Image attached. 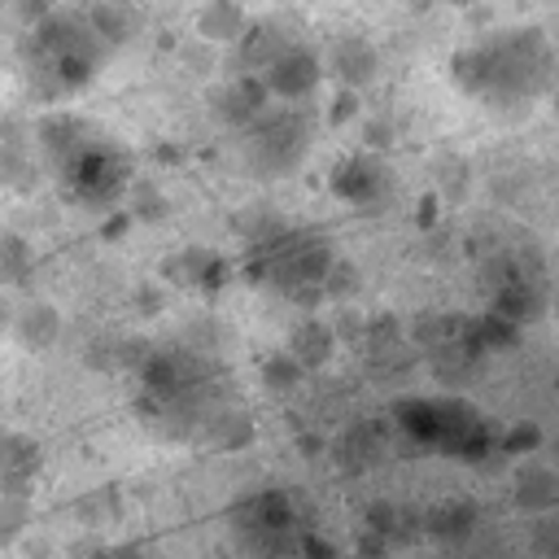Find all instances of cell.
<instances>
[{
    "instance_id": "1",
    "label": "cell",
    "mask_w": 559,
    "mask_h": 559,
    "mask_svg": "<svg viewBox=\"0 0 559 559\" xmlns=\"http://www.w3.org/2000/svg\"><path fill=\"white\" fill-rule=\"evenodd\" d=\"M109 39L92 17L44 13L31 31V74L44 92H79L96 79Z\"/></svg>"
},
{
    "instance_id": "2",
    "label": "cell",
    "mask_w": 559,
    "mask_h": 559,
    "mask_svg": "<svg viewBox=\"0 0 559 559\" xmlns=\"http://www.w3.org/2000/svg\"><path fill=\"white\" fill-rule=\"evenodd\" d=\"M467 66H476L472 83L489 96H533L542 74H546V48L537 35H502L489 48L472 52Z\"/></svg>"
},
{
    "instance_id": "3",
    "label": "cell",
    "mask_w": 559,
    "mask_h": 559,
    "mask_svg": "<svg viewBox=\"0 0 559 559\" xmlns=\"http://www.w3.org/2000/svg\"><path fill=\"white\" fill-rule=\"evenodd\" d=\"M402 424H406V432L415 441L437 445V450H450V454H480L489 445L480 415L472 406H463V402H437V397L411 402L402 411Z\"/></svg>"
},
{
    "instance_id": "4",
    "label": "cell",
    "mask_w": 559,
    "mask_h": 559,
    "mask_svg": "<svg viewBox=\"0 0 559 559\" xmlns=\"http://www.w3.org/2000/svg\"><path fill=\"white\" fill-rule=\"evenodd\" d=\"M231 524H236L240 546H249L258 559H275L288 546H297V511L288 507L284 493H253L236 502Z\"/></svg>"
},
{
    "instance_id": "5",
    "label": "cell",
    "mask_w": 559,
    "mask_h": 559,
    "mask_svg": "<svg viewBox=\"0 0 559 559\" xmlns=\"http://www.w3.org/2000/svg\"><path fill=\"white\" fill-rule=\"evenodd\" d=\"M35 467H39L35 441L22 437V432H0V485L17 489V485H26L35 476Z\"/></svg>"
},
{
    "instance_id": "6",
    "label": "cell",
    "mask_w": 559,
    "mask_h": 559,
    "mask_svg": "<svg viewBox=\"0 0 559 559\" xmlns=\"http://www.w3.org/2000/svg\"><path fill=\"white\" fill-rule=\"evenodd\" d=\"M266 83L280 96H301L306 87H314V61L306 52H280L266 70Z\"/></svg>"
},
{
    "instance_id": "7",
    "label": "cell",
    "mask_w": 559,
    "mask_h": 559,
    "mask_svg": "<svg viewBox=\"0 0 559 559\" xmlns=\"http://www.w3.org/2000/svg\"><path fill=\"white\" fill-rule=\"evenodd\" d=\"M336 188H341V197H380V188H384V175H380V166L376 162H367V157H349L341 170H336Z\"/></svg>"
},
{
    "instance_id": "8",
    "label": "cell",
    "mask_w": 559,
    "mask_h": 559,
    "mask_svg": "<svg viewBox=\"0 0 559 559\" xmlns=\"http://www.w3.org/2000/svg\"><path fill=\"white\" fill-rule=\"evenodd\" d=\"M83 559H144V555L131 550V546H100V550H92V555H83Z\"/></svg>"
}]
</instances>
